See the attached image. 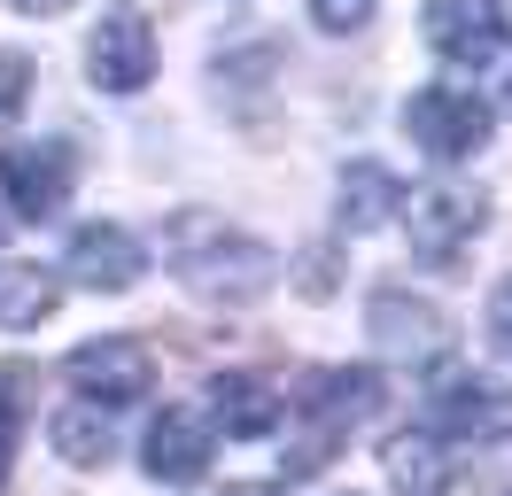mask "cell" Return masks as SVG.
<instances>
[{
    "label": "cell",
    "mask_w": 512,
    "mask_h": 496,
    "mask_svg": "<svg viewBox=\"0 0 512 496\" xmlns=\"http://www.w3.org/2000/svg\"><path fill=\"white\" fill-rule=\"evenodd\" d=\"M163 256H171V272L187 279L202 303H256L280 279V248L241 233V225H225V217H210V210L171 217L163 225Z\"/></svg>",
    "instance_id": "1"
},
{
    "label": "cell",
    "mask_w": 512,
    "mask_h": 496,
    "mask_svg": "<svg viewBox=\"0 0 512 496\" xmlns=\"http://www.w3.org/2000/svg\"><path fill=\"white\" fill-rule=\"evenodd\" d=\"M396 217H404V241H412L419 264H427V272H450V264L474 248V233L489 225V202H481L474 186H419Z\"/></svg>",
    "instance_id": "2"
},
{
    "label": "cell",
    "mask_w": 512,
    "mask_h": 496,
    "mask_svg": "<svg viewBox=\"0 0 512 496\" xmlns=\"http://www.w3.org/2000/svg\"><path fill=\"white\" fill-rule=\"evenodd\" d=\"M381 411V372H365V365H326V372H311L303 380V427L319 434L303 458H288V473H311V465L342 442L350 427H365Z\"/></svg>",
    "instance_id": "3"
},
{
    "label": "cell",
    "mask_w": 512,
    "mask_h": 496,
    "mask_svg": "<svg viewBox=\"0 0 512 496\" xmlns=\"http://www.w3.org/2000/svg\"><path fill=\"white\" fill-rule=\"evenodd\" d=\"M404 132H412L419 155L435 163H466V155L489 148V101L474 86H419L404 101Z\"/></svg>",
    "instance_id": "4"
},
{
    "label": "cell",
    "mask_w": 512,
    "mask_h": 496,
    "mask_svg": "<svg viewBox=\"0 0 512 496\" xmlns=\"http://www.w3.org/2000/svg\"><path fill=\"white\" fill-rule=\"evenodd\" d=\"M365 334H373V349H381L388 365H435V357H450V318L435 303L404 295V287H373Z\"/></svg>",
    "instance_id": "5"
},
{
    "label": "cell",
    "mask_w": 512,
    "mask_h": 496,
    "mask_svg": "<svg viewBox=\"0 0 512 496\" xmlns=\"http://www.w3.org/2000/svg\"><path fill=\"white\" fill-rule=\"evenodd\" d=\"M419 31H427V47H435L450 70H489V62H505V47H512L497 0H427Z\"/></svg>",
    "instance_id": "6"
},
{
    "label": "cell",
    "mask_w": 512,
    "mask_h": 496,
    "mask_svg": "<svg viewBox=\"0 0 512 496\" xmlns=\"http://www.w3.org/2000/svg\"><path fill=\"white\" fill-rule=\"evenodd\" d=\"M0 194H8V210L24 217V225L63 217V202H70V148L63 140H16V148L0 155Z\"/></svg>",
    "instance_id": "7"
},
{
    "label": "cell",
    "mask_w": 512,
    "mask_h": 496,
    "mask_svg": "<svg viewBox=\"0 0 512 496\" xmlns=\"http://www.w3.org/2000/svg\"><path fill=\"white\" fill-rule=\"evenodd\" d=\"M86 78H94L101 93H140L148 86V78H156V31H148V16L109 8L94 24V39H86Z\"/></svg>",
    "instance_id": "8"
},
{
    "label": "cell",
    "mask_w": 512,
    "mask_h": 496,
    "mask_svg": "<svg viewBox=\"0 0 512 496\" xmlns=\"http://www.w3.org/2000/svg\"><path fill=\"white\" fill-rule=\"evenodd\" d=\"M63 272L78 279V287H94V295H125L132 279L148 272V248H140V233H132V225L94 217V225H78V233H70Z\"/></svg>",
    "instance_id": "9"
},
{
    "label": "cell",
    "mask_w": 512,
    "mask_h": 496,
    "mask_svg": "<svg viewBox=\"0 0 512 496\" xmlns=\"http://www.w3.org/2000/svg\"><path fill=\"white\" fill-rule=\"evenodd\" d=\"M148 349L132 334H101V341H78L70 349V380H78V396H94V403H132V396H148Z\"/></svg>",
    "instance_id": "10"
},
{
    "label": "cell",
    "mask_w": 512,
    "mask_h": 496,
    "mask_svg": "<svg viewBox=\"0 0 512 496\" xmlns=\"http://www.w3.org/2000/svg\"><path fill=\"white\" fill-rule=\"evenodd\" d=\"M210 419H194V411H156V427L140 442V465H148V481L163 489H194L202 473H210Z\"/></svg>",
    "instance_id": "11"
},
{
    "label": "cell",
    "mask_w": 512,
    "mask_h": 496,
    "mask_svg": "<svg viewBox=\"0 0 512 496\" xmlns=\"http://www.w3.org/2000/svg\"><path fill=\"white\" fill-rule=\"evenodd\" d=\"M280 388L272 380H256V372H218L210 380V427L225 434V442H264V434L280 427Z\"/></svg>",
    "instance_id": "12"
},
{
    "label": "cell",
    "mask_w": 512,
    "mask_h": 496,
    "mask_svg": "<svg viewBox=\"0 0 512 496\" xmlns=\"http://www.w3.org/2000/svg\"><path fill=\"white\" fill-rule=\"evenodd\" d=\"M396 210H404V179L388 163H350L342 171V194H334V225L342 233H381Z\"/></svg>",
    "instance_id": "13"
},
{
    "label": "cell",
    "mask_w": 512,
    "mask_h": 496,
    "mask_svg": "<svg viewBox=\"0 0 512 496\" xmlns=\"http://www.w3.org/2000/svg\"><path fill=\"white\" fill-rule=\"evenodd\" d=\"M388 481L404 496H450V481H458V465H450L443 434H404V442H388Z\"/></svg>",
    "instance_id": "14"
},
{
    "label": "cell",
    "mask_w": 512,
    "mask_h": 496,
    "mask_svg": "<svg viewBox=\"0 0 512 496\" xmlns=\"http://www.w3.org/2000/svg\"><path fill=\"white\" fill-rule=\"evenodd\" d=\"M47 442H55V458L63 465H109V450H117V434H109V403L78 396L55 411V427H47Z\"/></svg>",
    "instance_id": "15"
},
{
    "label": "cell",
    "mask_w": 512,
    "mask_h": 496,
    "mask_svg": "<svg viewBox=\"0 0 512 496\" xmlns=\"http://www.w3.org/2000/svg\"><path fill=\"white\" fill-rule=\"evenodd\" d=\"M63 303V279L39 272V264H0V326L24 334V326H47Z\"/></svg>",
    "instance_id": "16"
},
{
    "label": "cell",
    "mask_w": 512,
    "mask_h": 496,
    "mask_svg": "<svg viewBox=\"0 0 512 496\" xmlns=\"http://www.w3.org/2000/svg\"><path fill=\"white\" fill-rule=\"evenodd\" d=\"M32 403H39V372L24 357H0V489H8V465H16V442L32 427Z\"/></svg>",
    "instance_id": "17"
},
{
    "label": "cell",
    "mask_w": 512,
    "mask_h": 496,
    "mask_svg": "<svg viewBox=\"0 0 512 496\" xmlns=\"http://www.w3.org/2000/svg\"><path fill=\"white\" fill-rule=\"evenodd\" d=\"M373 8H381V0H311V24L334 31V39H350V31L373 24Z\"/></svg>",
    "instance_id": "18"
},
{
    "label": "cell",
    "mask_w": 512,
    "mask_h": 496,
    "mask_svg": "<svg viewBox=\"0 0 512 496\" xmlns=\"http://www.w3.org/2000/svg\"><path fill=\"white\" fill-rule=\"evenodd\" d=\"M24 93H32V55L0 47V117H16V109H24Z\"/></svg>",
    "instance_id": "19"
},
{
    "label": "cell",
    "mask_w": 512,
    "mask_h": 496,
    "mask_svg": "<svg viewBox=\"0 0 512 496\" xmlns=\"http://www.w3.org/2000/svg\"><path fill=\"white\" fill-rule=\"evenodd\" d=\"M489 341H497V349L512 357V272L489 287Z\"/></svg>",
    "instance_id": "20"
},
{
    "label": "cell",
    "mask_w": 512,
    "mask_h": 496,
    "mask_svg": "<svg viewBox=\"0 0 512 496\" xmlns=\"http://www.w3.org/2000/svg\"><path fill=\"white\" fill-rule=\"evenodd\" d=\"M8 8H16V16H63L70 0H8Z\"/></svg>",
    "instance_id": "21"
},
{
    "label": "cell",
    "mask_w": 512,
    "mask_h": 496,
    "mask_svg": "<svg viewBox=\"0 0 512 496\" xmlns=\"http://www.w3.org/2000/svg\"><path fill=\"white\" fill-rule=\"evenodd\" d=\"M218 496H288V489H272V481H225Z\"/></svg>",
    "instance_id": "22"
},
{
    "label": "cell",
    "mask_w": 512,
    "mask_h": 496,
    "mask_svg": "<svg viewBox=\"0 0 512 496\" xmlns=\"http://www.w3.org/2000/svg\"><path fill=\"white\" fill-rule=\"evenodd\" d=\"M350 496H357V489H350Z\"/></svg>",
    "instance_id": "23"
}]
</instances>
